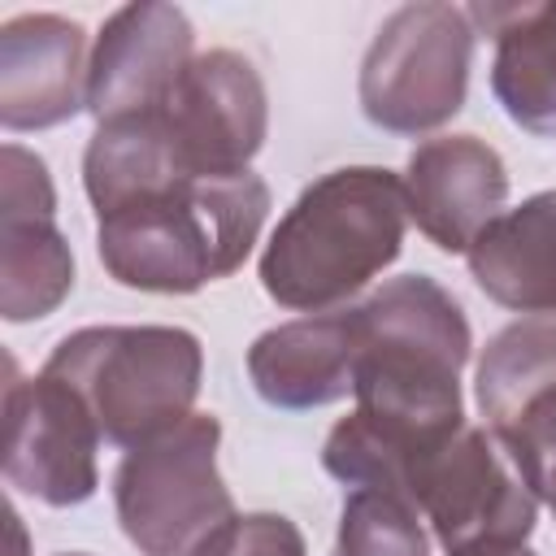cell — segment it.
Masks as SVG:
<instances>
[{"label": "cell", "instance_id": "cell-1", "mask_svg": "<svg viewBox=\"0 0 556 556\" xmlns=\"http://www.w3.org/2000/svg\"><path fill=\"white\" fill-rule=\"evenodd\" d=\"M356 313V408L326 434L321 465L348 486L404 500L417 460L465 426L460 369L473 352L469 317L430 274L382 282Z\"/></svg>", "mask_w": 556, "mask_h": 556}, {"label": "cell", "instance_id": "cell-2", "mask_svg": "<svg viewBox=\"0 0 556 556\" xmlns=\"http://www.w3.org/2000/svg\"><path fill=\"white\" fill-rule=\"evenodd\" d=\"M408 204L400 174L343 165L308 182L261 252V287L295 313H330L365 291L404 248Z\"/></svg>", "mask_w": 556, "mask_h": 556}, {"label": "cell", "instance_id": "cell-3", "mask_svg": "<svg viewBox=\"0 0 556 556\" xmlns=\"http://www.w3.org/2000/svg\"><path fill=\"white\" fill-rule=\"evenodd\" d=\"M269 213L261 174L182 178L96 217V252L113 282L156 295H191L230 278Z\"/></svg>", "mask_w": 556, "mask_h": 556}, {"label": "cell", "instance_id": "cell-4", "mask_svg": "<svg viewBox=\"0 0 556 556\" xmlns=\"http://www.w3.org/2000/svg\"><path fill=\"white\" fill-rule=\"evenodd\" d=\"M113 447H139L191 417L204 378V348L182 326H83L43 361Z\"/></svg>", "mask_w": 556, "mask_h": 556}, {"label": "cell", "instance_id": "cell-5", "mask_svg": "<svg viewBox=\"0 0 556 556\" xmlns=\"http://www.w3.org/2000/svg\"><path fill=\"white\" fill-rule=\"evenodd\" d=\"M217 443L222 421L213 413H191L122 456L113 508L139 556H204L239 517L217 469Z\"/></svg>", "mask_w": 556, "mask_h": 556}, {"label": "cell", "instance_id": "cell-6", "mask_svg": "<svg viewBox=\"0 0 556 556\" xmlns=\"http://www.w3.org/2000/svg\"><path fill=\"white\" fill-rule=\"evenodd\" d=\"M469 9L443 0L400 4L361 61V109L378 130L426 135L465 109L473 65Z\"/></svg>", "mask_w": 556, "mask_h": 556}, {"label": "cell", "instance_id": "cell-7", "mask_svg": "<svg viewBox=\"0 0 556 556\" xmlns=\"http://www.w3.org/2000/svg\"><path fill=\"white\" fill-rule=\"evenodd\" d=\"M404 500L430 521L447 556L521 552L539 521V500L521 482L504 443L469 421L417 460Z\"/></svg>", "mask_w": 556, "mask_h": 556}, {"label": "cell", "instance_id": "cell-8", "mask_svg": "<svg viewBox=\"0 0 556 556\" xmlns=\"http://www.w3.org/2000/svg\"><path fill=\"white\" fill-rule=\"evenodd\" d=\"M182 178H239L269 135V96L235 48L200 52L174 91L148 109Z\"/></svg>", "mask_w": 556, "mask_h": 556}, {"label": "cell", "instance_id": "cell-9", "mask_svg": "<svg viewBox=\"0 0 556 556\" xmlns=\"http://www.w3.org/2000/svg\"><path fill=\"white\" fill-rule=\"evenodd\" d=\"M100 430L83 400L39 374L22 378L9 361L4 382V478L22 495H35L48 508H70L96 495Z\"/></svg>", "mask_w": 556, "mask_h": 556}, {"label": "cell", "instance_id": "cell-10", "mask_svg": "<svg viewBox=\"0 0 556 556\" xmlns=\"http://www.w3.org/2000/svg\"><path fill=\"white\" fill-rule=\"evenodd\" d=\"M74 291V252L56 230V191L48 165L22 148L0 152V313L39 321Z\"/></svg>", "mask_w": 556, "mask_h": 556}, {"label": "cell", "instance_id": "cell-11", "mask_svg": "<svg viewBox=\"0 0 556 556\" xmlns=\"http://www.w3.org/2000/svg\"><path fill=\"white\" fill-rule=\"evenodd\" d=\"M195 30L178 4L139 0L109 13L87 65V109L96 122L156 109L195 61Z\"/></svg>", "mask_w": 556, "mask_h": 556}, {"label": "cell", "instance_id": "cell-12", "mask_svg": "<svg viewBox=\"0 0 556 556\" xmlns=\"http://www.w3.org/2000/svg\"><path fill=\"white\" fill-rule=\"evenodd\" d=\"M400 182L408 222H417V230L443 252H469L508 200L504 156L478 135H439L417 143Z\"/></svg>", "mask_w": 556, "mask_h": 556}, {"label": "cell", "instance_id": "cell-13", "mask_svg": "<svg viewBox=\"0 0 556 556\" xmlns=\"http://www.w3.org/2000/svg\"><path fill=\"white\" fill-rule=\"evenodd\" d=\"M87 35L61 13H17L0 26V122L48 130L87 109Z\"/></svg>", "mask_w": 556, "mask_h": 556}, {"label": "cell", "instance_id": "cell-14", "mask_svg": "<svg viewBox=\"0 0 556 556\" xmlns=\"http://www.w3.org/2000/svg\"><path fill=\"white\" fill-rule=\"evenodd\" d=\"M361 361V313L330 308L282 321L248 348V378L274 408L304 413L326 408L356 391Z\"/></svg>", "mask_w": 556, "mask_h": 556}, {"label": "cell", "instance_id": "cell-15", "mask_svg": "<svg viewBox=\"0 0 556 556\" xmlns=\"http://www.w3.org/2000/svg\"><path fill=\"white\" fill-rule=\"evenodd\" d=\"M469 22L495 43L491 91L508 122L539 139H556V0L469 4Z\"/></svg>", "mask_w": 556, "mask_h": 556}, {"label": "cell", "instance_id": "cell-16", "mask_svg": "<svg viewBox=\"0 0 556 556\" xmlns=\"http://www.w3.org/2000/svg\"><path fill=\"white\" fill-rule=\"evenodd\" d=\"M465 256L495 304L556 321V187L500 213Z\"/></svg>", "mask_w": 556, "mask_h": 556}, {"label": "cell", "instance_id": "cell-17", "mask_svg": "<svg viewBox=\"0 0 556 556\" xmlns=\"http://www.w3.org/2000/svg\"><path fill=\"white\" fill-rule=\"evenodd\" d=\"M547 391H556V321L521 317L495 330L478 356V408L486 430L500 434Z\"/></svg>", "mask_w": 556, "mask_h": 556}, {"label": "cell", "instance_id": "cell-18", "mask_svg": "<svg viewBox=\"0 0 556 556\" xmlns=\"http://www.w3.org/2000/svg\"><path fill=\"white\" fill-rule=\"evenodd\" d=\"M330 556H430V539L421 513L408 500L374 486H352Z\"/></svg>", "mask_w": 556, "mask_h": 556}, {"label": "cell", "instance_id": "cell-19", "mask_svg": "<svg viewBox=\"0 0 556 556\" xmlns=\"http://www.w3.org/2000/svg\"><path fill=\"white\" fill-rule=\"evenodd\" d=\"M204 556H308L304 534L282 513H243L235 517Z\"/></svg>", "mask_w": 556, "mask_h": 556}, {"label": "cell", "instance_id": "cell-20", "mask_svg": "<svg viewBox=\"0 0 556 556\" xmlns=\"http://www.w3.org/2000/svg\"><path fill=\"white\" fill-rule=\"evenodd\" d=\"M508 556H534V552H526V547H521V552H508Z\"/></svg>", "mask_w": 556, "mask_h": 556}, {"label": "cell", "instance_id": "cell-21", "mask_svg": "<svg viewBox=\"0 0 556 556\" xmlns=\"http://www.w3.org/2000/svg\"><path fill=\"white\" fill-rule=\"evenodd\" d=\"M61 556H87V552H61Z\"/></svg>", "mask_w": 556, "mask_h": 556}]
</instances>
